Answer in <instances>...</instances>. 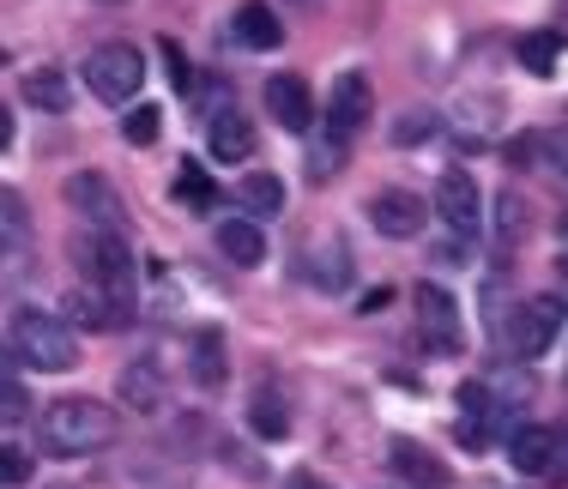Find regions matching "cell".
<instances>
[{
    "label": "cell",
    "mask_w": 568,
    "mask_h": 489,
    "mask_svg": "<svg viewBox=\"0 0 568 489\" xmlns=\"http://www.w3.org/2000/svg\"><path fill=\"white\" fill-rule=\"evenodd\" d=\"M121 417L103 399H55L43 417H37V441H43L49 459H91L103 447H115Z\"/></svg>",
    "instance_id": "6da1fadb"
},
{
    "label": "cell",
    "mask_w": 568,
    "mask_h": 489,
    "mask_svg": "<svg viewBox=\"0 0 568 489\" xmlns=\"http://www.w3.org/2000/svg\"><path fill=\"white\" fill-rule=\"evenodd\" d=\"M73 266L85 284H98V291H110L115 303L140 308V254H133V242L121 236V230H79L73 236Z\"/></svg>",
    "instance_id": "7a4b0ae2"
},
{
    "label": "cell",
    "mask_w": 568,
    "mask_h": 489,
    "mask_svg": "<svg viewBox=\"0 0 568 489\" xmlns=\"http://www.w3.org/2000/svg\"><path fill=\"white\" fill-rule=\"evenodd\" d=\"M7 338H12V357L37 375H67L79 363V326L67 315H49V308H19Z\"/></svg>",
    "instance_id": "3957f363"
},
{
    "label": "cell",
    "mask_w": 568,
    "mask_h": 489,
    "mask_svg": "<svg viewBox=\"0 0 568 489\" xmlns=\"http://www.w3.org/2000/svg\"><path fill=\"white\" fill-rule=\"evenodd\" d=\"M79 79H85V91L98 103L110 109H128L140 103V85H145V54L133 43H103L85 54V67H79Z\"/></svg>",
    "instance_id": "277c9868"
},
{
    "label": "cell",
    "mask_w": 568,
    "mask_h": 489,
    "mask_svg": "<svg viewBox=\"0 0 568 489\" xmlns=\"http://www.w3.org/2000/svg\"><path fill=\"white\" fill-rule=\"evenodd\" d=\"M562 333H568V296H562V291L526 296V303L514 308V320L503 326V338H508L514 357H545V350L557 345Z\"/></svg>",
    "instance_id": "5b68a950"
},
{
    "label": "cell",
    "mask_w": 568,
    "mask_h": 489,
    "mask_svg": "<svg viewBox=\"0 0 568 489\" xmlns=\"http://www.w3.org/2000/svg\"><path fill=\"white\" fill-rule=\"evenodd\" d=\"M417 326H424V350L429 357H459L466 350V320L448 284H424L417 291Z\"/></svg>",
    "instance_id": "8992f818"
},
{
    "label": "cell",
    "mask_w": 568,
    "mask_h": 489,
    "mask_svg": "<svg viewBox=\"0 0 568 489\" xmlns=\"http://www.w3.org/2000/svg\"><path fill=\"white\" fill-rule=\"evenodd\" d=\"M562 454H568V435L550 429V424H514L508 429V459H514V471H526V478L562 471Z\"/></svg>",
    "instance_id": "52a82bcc"
},
{
    "label": "cell",
    "mask_w": 568,
    "mask_h": 489,
    "mask_svg": "<svg viewBox=\"0 0 568 489\" xmlns=\"http://www.w3.org/2000/svg\"><path fill=\"white\" fill-rule=\"evenodd\" d=\"M436 217L448 224V236L454 242H471L478 236V224H484V200H478V182H471L466 170H448L436 182Z\"/></svg>",
    "instance_id": "ba28073f"
},
{
    "label": "cell",
    "mask_w": 568,
    "mask_h": 489,
    "mask_svg": "<svg viewBox=\"0 0 568 489\" xmlns=\"http://www.w3.org/2000/svg\"><path fill=\"white\" fill-rule=\"evenodd\" d=\"M67 206H73L79 217H91V224H103V230H121V217H128V206H121V194H115V182L103 170H79V175H67Z\"/></svg>",
    "instance_id": "9c48e42d"
},
{
    "label": "cell",
    "mask_w": 568,
    "mask_h": 489,
    "mask_svg": "<svg viewBox=\"0 0 568 489\" xmlns=\"http://www.w3.org/2000/svg\"><path fill=\"white\" fill-rule=\"evenodd\" d=\"M369 224L382 230L387 242H412L417 230L429 224V206H424V194H405V187H382V194L369 200Z\"/></svg>",
    "instance_id": "30bf717a"
},
{
    "label": "cell",
    "mask_w": 568,
    "mask_h": 489,
    "mask_svg": "<svg viewBox=\"0 0 568 489\" xmlns=\"http://www.w3.org/2000/svg\"><path fill=\"white\" fill-rule=\"evenodd\" d=\"M387 471H394L399 483H412V489H448L454 483L448 466H442L424 441H412V435H394V441H387Z\"/></svg>",
    "instance_id": "8fae6325"
},
{
    "label": "cell",
    "mask_w": 568,
    "mask_h": 489,
    "mask_svg": "<svg viewBox=\"0 0 568 489\" xmlns=\"http://www.w3.org/2000/svg\"><path fill=\"white\" fill-rule=\"evenodd\" d=\"M369 115H375V91H369V79H363V73H339V79H333V98H327V128L351 140L357 128H369Z\"/></svg>",
    "instance_id": "7c38bea8"
},
{
    "label": "cell",
    "mask_w": 568,
    "mask_h": 489,
    "mask_svg": "<svg viewBox=\"0 0 568 489\" xmlns=\"http://www.w3.org/2000/svg\"><path fill=\"white\" fill-rule=\"evenodd\" d=\"M133 308L115 303L110 291H98V284H79V291H67V320L73 326H91V333H115V326H128Z\"/></svg>",
    "instance_id": "4fadbf2b"
},
{
    "label": "cell",
    "mask_w": 568,
    "mask_h": 489,
    "mask_svg": "<svg viewBox=\"0 0 568 489\" xmlns=\"http://www.w3.org/2000/svg\"><path fill=\"white\" fill-rule=\"evenodd\" d=\"M230 37H236V49H248V54H273L284 43V24H278V12L266 7V0H242L236 19H230Z\"/></svg>",
    "instance_id": "5bb4252c"
},
{
    "label": "cell",
    "mask_w": 568,
    "mask_h": 489,
    "mask_svg": "<svg viewBox=\"0 0 568 489\" xmlns=\"http://www.w3.org/2000/svg\"><path fill=\"white\" fill-rule=\"evenodd\" d=\"M266 109H273V121H278V128H291V133H303L308 121H315V98H308V85L296 73H273V79H266Z\"/></svg>",
    "instance_id": "9a60e30c"
},
{
    "label": "cell",
    "mask_w": 568,
    "mask_h": 489,
    "mask_svg": "<svg viewBox=\"0 0 568 489\" xmlns=\"http://www.w3.org/2000/svg\"><path fill=\"white\" fill-rule=\"evenodd\" d=\"M206 140H212V157L219 163H242V157H254V121L242 115V109H212V128H206Z\"/></svg>",
    "instance_id": "2e32d148"
},
{
    "label": "cell",
    "mask_w": 568,
    "mask_h": 489,
    "mask_svg": "<svg viewBox=\"0 0 568 489\" xmlns=\"http://www.w3.org/2000/svg\"><path fill=\"white\" fill-rule=\"evenodd\" d=\"M187 369H194V387H206V393L230 387V357H224L219 326H200L194 333V345H187Z\"/></svg>",
    "instance_id": "e0dca14e"
},
{
    "label": "cell",
    "mask_w": 568,
    "mask_h": 489,
    "mask_svg": "<svg viewBox=\"0 0 568 489\" xmlns=\"http://www.w3.org/2000/svg\"><path fill=\"white\" fill-rule=\"evenodd\" d=\"M115 393H121V405H128V411H158V405H164V369H158V357L128 363L121 380H115Z\"/></svg>",
    "instance_id": "ac0fdd59"
},
{
    "label": "cell",
    "mask_w": 568,
    "mask_h": 489,
    "mask_svg": "<svg viewBox=\"0 0 568 489\" xmlns=\"http://www.w3.org/2000/svg\"><path fill=\"white\" fill-rule=\"evenodd\" d=\"M219 254L230 266H261L266 261V236L254 217H224L219 224Z\"/></svg>",
    "instance_id": "d6986e66"
},
{
    "label": "cell",
    "mask_w": 568,
    "mask_h": 489,
    "mask_svg": "<svg viewBox=\"0 0 568 489\" xmlns=\"http://www.w3.org/2000/svg\"><path fill=\"white\" fill-rule=\"evenodd\" d=\"M236 212L242 217H278L284 212V182H278V175H266V170L242 175V182H236Z\"/></svg>",
    "instance_id": "ffe728a7"
},
{
    "label": "cell",
    "mask_w": 568,
    "mask_h": 489,
    "mask_svg": "<svg viewBox=\"0 0 568 489\" xmlns=\"http://www.w3.org/2000/svg\"><path fill=\"white\" fill-rule=\"evenodd\" d=\"M24 103L43 109V115H67L73 109V85H67L61 67H37V73H24Z\"/></svg>",
    "instance_id": "44dd1931"
},
{
    "label": "cell",
    "mask_w": 568,
    "mask_h": 489,
    "mask_svg": "<svg viewBox=\"0 0 568 489\" xmlns=\"http://www.w3.org/2000/svg\"><path fill=\"white\" fill-rule=\"evenodd\" d=\"M284 429H291L284 393H278V387H254V393H248V435H254V441H278Z\"/></svg>",
    "instance_id": "7402d4cb"
},
{
    "label": "cell",
    "mask_w": 568,
    "mask_h": 489,
    "mask_svg": "<svg viewBox=\"0 0 568 489\" xmlns=\"http://www.w3.org/2000/svg\"><path fill=\"white\" fill-rule=\"evenodd\" d=\"M170 194H175V206H182V212H212V206H219V187H212V175L200 170V163H182V170H175Z\"/></svg>",
    "instance_id": "603a6c76"
},
{
    "label": "cell",
    "mask_w": 568,
    "mask_h": 489,
    "mask_svg": "<svg viewBox=\"0 0 568 489\" xmlns=\"http://www.w3.org/2000/svg\"><path fill=\"white\" fill-rule=\"evenodd\" d=\"M490 236H496V248H520V236H526V200L520 194H496V206H490Z\"/></svg>",
    "instance_id": "cb8c5ba5"
},
{
    "label": "cell",
    "mask_w": 568,
    "mask_h": 489,
    "mask_svg": "<svg viewBox=\"0 0 568 489\" xmlns=\"http://www.w3.org/2000/svg\"><path fill=\"white\" fill-rule=\"evenodd\" d=\"M308 278H315L321 291H345V278H351V254H345V242H339V236H321Z\"/></svg>",
    "instance_id": "d4e9b609"
},
{
    "label": "cell",
    "mask_w": 568,
    "mask_h": 489,
    "mask_svg": "<svg viewBox=\"0 0 568 489\" xmlns=\"http://www.w3.org/2000/svg\"><path fill=\"white\" fill-rule=\"evenodd\" d=\"M557 54H562V31H526L520 37V67L538 79L557 73Z\"/></svg>",
    "instance_id": "484cf974"
},
{
    "label": "cell",
    "mask_w": 568,
    "mask_h": 489,
    "mask_svg": "<svg viewBox=\"0 0 568 489\" xmlns=\"http://www.w3.org/2000/svg\"><path fill=\"white\" fill-rule=\"evenodd\" d=\"M24 230H31V217H24L19 194H12V187H0V254H19Z\"/></svg>",
    "instance_id": "4316f807"
},
{
    "label": "cell",
    "mask_w": 568,
    "mask_h": 489,
    "mask_svg": "<svg viewBox=\"0 0 568 489\" xmlns=\"http://www.w3.org/2000/svg\"><path fill=\"white\" fill-rule=\"evenodd\" d=\"M158 133H164V115H158L152 103H128V115H121V140H128V145H152Z\"/></svg>",
    "instance_id": "83f0119b"
},
{
    "label": "cell",
    "mask_w": 568,
    "mask_h": 489,
    "mask_svg": "<svg viewBox=\"0 0 568 489\" xmlns=\"http://www.w3.org/2000/svg\"><path fill=\"white\" fill-rule=\"evenodd\" d=\"M333 170H345V133H321L315 145H308V175H315V182H327Z\"/></svg>",
    "instance_id": "f1b7e54d"
},
{
    "label": "cell",
    "mask_w": 568,
    "mask_h": 489,
    "mask_svg": "<svg viewBox=\"0 0 568 489\" xmlns=\"http://www.w3.org/2000/svg\"><path fill=\"white\" fill-rule=\"evenodd\" d=\"M24 417H31V393H24L12 375H0V429H19Z\"/></svg>",
    "instance_id": "f546056e"
},
{
    "label": "cell",
    "mask_w": 568,
    "mask_h": 489,
    "mask_svg": "<svg viewBox=\"0 0 568 489\" xmlns=\"http://www.w3.org/2000/svg\"><path fill=\"white\" fill-rule=\"evenodd\" d=\"M24 483H31V454L0 441V489H24Z\"/></svg>",
    "instance_id": "4dcf8cb0"
},
{
    "label": "cell",
    "mask_w": 568,
    "mask_h": 489,
    "mask_svg": "<svg viewBox=\"0 0 568 489\" xmlns=\"http://www.w3.org/2000/svg\"><path fill=\"white\" fill-rule=\"evenodd\" d=\"M538 163H550L557 175H568V128L562 133H538Z\"/></svg>",
    "instance_id": "1f68e13d"
},
{
    "label": "cell",
    "mask_w": 568,
    "mask_h": 489,
    "mask_svg": "<svg viewBox=\"0 0 568 489\" xmlns=\"http://www.w3.org/2000/svg\"><path fill=\"white\" fill-rule=\"evenodd\" d=\"M164 49H170V79H175V91H182V98H194V91H200V73L182 61V49H175V43H164Z\"/></svg>",
    "instance_id": "d6a6232c"
},
{
    "label": "cell",
    "mask_w": 568,
    "mask_h": 489,
    "mask_svg": "<svg viewBox=\"0 0 568 489\" xmlns=\"http://www.w3.org/2000/svg\"><path fill=\"white\" fill-rule=\"evenodd\" d=\"M424 133H436V115H412V121H399L394 140H399V145H412V140H424Z\"/></svg>",
    "instance_id": "836d02e7"
},
{
    "label": "cell",
    "mask_w": 568,
    "mask_h": 489,
    "mask_svg": "<svg viewBox=\"0 0 568 489\" xmlns=\"http://www.w3.org/2000/svg\"><path fill=\"white\" fill-rule=\"evenodd\" d=\"M278 489H333L327 478H315V471H291V478H284Z\"/></svg>",
    "instance_id": "e575fe53"
},
{
    "label": "cell",
    "mask_w": 568,
    "mask_h": 489,
    "mask_svg": "<svg viewBox=\"0 0 568 489\" xmlns=\"http://www.w3.org/2000/svg\"><path fill=\"white\" fill-rule=\"evenodd\" d=\"M387 303H394V291H387V284H382V291H369V296H363V315H375V308H387Z\"/></svg>",
    "instance_id": "d590c367"
},
{
    "label": "cell",
    "mask_w": 568,
    "mask_h": 489,
    "mask_svg": "<svg viewBox=\"0 0 568 489\" xmlns=\"http://www.w3.org/2000/svg\"><path fill=\"white\" fill-rule=\"evenodd\" d=\"M0 152H12V109L0 103Z\"/></svg>",
    "instance_id": "8d00e7d4"
},
{
    "label": "cell",
    "mask_w": 568,
    "mask_h": 489,
    "mask_svg": "<svg viewBox=\"0 0 568 489\" xmlns=\"http://www.w3.org/2000/svg\"><path fill=\"white\" fill-rule=\"evenodd\" d=\"M557 236H562V242H568V212H562V217H557Z\"/></svg>",
    "instance_id": "74e56055"
}]
</instances>
